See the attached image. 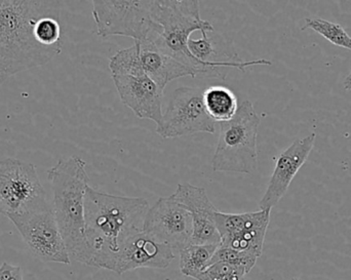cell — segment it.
<instances>
[{"label":"cell","instance_id":"6da1fadb","mask_svg":"<svg viewBox=\"0 0 351 280\" xmlns=\"http://www.w3.org/2000/svg\"><path fill=\"white\" fill-rule=\"evenodd\" d=\"M149 203L142 197H123L88 186L84 201L86 240L90 267L114 272L128 240L143 231Z\"/></svg>","mask_w":351,"mask_h":280},{"label":"cell","instance_id":"7a4b0ae2","mask_svg":"<svg viewBox=\"0 0 351 280\" xmlns=\"http://www.w3.org/2000/svg\"><path fill=\"white\" fill-rule=\"evenodd\" d=\"M57 12L60 1L0 0V84L61 53L62 49L43 44L37 34L39 21Z\"/></svg>","mask_w":351,"mask_h":280},{"label":"cell","instance_id":"3957f363","mask_svg":"<svg viewBox=\"0 0 351 280\" xmlns=\"http://www.w3.org/2000/svg\"><path fill=\"white\" fill-rule=\"evenodd\" d=\"M158 24L160 28L154 31L147 38L152 39L160 51L174 58L180 63L190 68L196 77L226 79L231 68L245 73L254 66H270L265 59L243 61L239 64H208L198 61L190 53L188 42L191 34L199 31L202 34L215 32L208 21L200 16L199 1L197 0H158Z\"/></svg>","mask_w":351,"mask_h":280},{"label":"cell","instance_id":"277c9868","mask_svg":"<svg viewBox=\"0 0 351 280\" xmlns=\"http://www.w3.org/2000/svg\"><path fill=\"white\" fill-rule=\"evenodd\" d=\"M86 162L78 156L60 160L47 170L53 191V212L71 260L90 266L86 240L84 201L88 188Z\"/></svg>","mask_w":351,"mask_h":280},{"label":"cell","instance_id":"5b68a950","mask_svg":"<svg viewBox=\"0 0 351 280\" xmlns=\"http://www.w3.org/2000/svg\"><path fill=\"white\" fill-rule=\"evenodd\" d=\"M260 116L251 101L239 104L231 120L220 123V136L212 160L214 172L251 174L258 162Z\"/></svg>","mask_w":351,"mask_h":280},{"label":"cell","instance_id":"8992f818","mask_svg":"<svg viewBox=\"0 0 351 280\" xmlns=\"http://www.w3.org/2000/svg\"><path fill=\"white\" fill-rule=\"evenodd\" d=\"M158 0H95L93 18L102 38L125 36L135 41L147 38L160 28Z\"/></svg>","mask_w":351,"mask_h":280},{"label":"cell","instance_id":"52a82bcc","mask_svg":"<svg viewBox=\"0 0 351 280\" xmlns=\"http://www.w3.org/2000/svg\"><path fill=\"white\" fill-rule=\"evenodd\" d=\"M0 207L5 217L51 209L34 164L0 160Z\"/></svg>","mask_w":351,"mask_h":280},{"label":"cell","instance_id":"ba28073f","mask_svg":"<svg viewBox=\"0 0 351 280\" xmlns=\"http://www.w3.org/2000/svg\"><path fill=\"white\" fill-rule=\"evenodd\" d=\"M204 90L191 86L177 88L171 97L156 133L164 139L195 133H215L216 123L208 116L204 103Z\"/></svg>","mask_w":351,"mask_h":280},{"label":"cell","instance_id":"9c48e42d","mask_svg":"<svg viewBox=\"0 0 351 280\" xmlns=\"http://www.w3.org/2000/svg\"><path fill=\"white\" fill-rule=\"evenodd\" d=\"M8 218L37 258L43 262L70 264L71 259L58 227L53 207L45 211L10 215Z\"/></svg>","mask_w":351,"mask_h":280},{"label":"cell","instance_id":"30bf717a","mask_svg":"<svg viewBox=\"0 0 351 280\" xmlns=\"http://www.w3.org/2000/svg\"><path fill=\"white\" fill-rule=\"evenodd\" d=\"M270 213L271 211L264 209L243 214L219 211L215 222L220 236V246L259 259L263 253Z\"/></svg>","mask_w":351,"mask_h":280},{"label":"cell","instance_id":"8fae6325","mask_svg":"<svg viewBox=\"0 0 351 280\" xmlns=\"http://www.w3.org/2000/svg\"><path fill=\"white\" fill-rule=\"evenodd\" d=\"M143 232L172 249L176 254L192 244L193 221L189 212L172 195L160 197L148 209Z\"/></svg>","mask_w":351,"mask_h":280},{"label":"cell","instance_id":"7c38bea8","mask_svg":"<svg viewBox=\"0 0 351 280\" xmlns=\"http://www.w3.org/2000/svg\"><path fill=\"white\" fill-rule=\"evenodd\" d=\"M119 98L140 119L152 120L156 125L162 117L164 88L146 75L141 63L112 75Z\"/></svg>","mask_w":351,"mask_h":280},{"label":"cell","instance_id":"4fadbf2b","mask_svg":"<svg viewBox=\"0 0 351 280\" xmlns=\"http://www.w3.org/2000/svg\"><path fill=\"white\" fill-rule=\"evenodd\" d=\"M317 133H309L297 139L276 158V166L265 193L259 203V209L271 211L285 196L293 179L304 166L315 146Z\"/></svg>","mask_w":351,"mask_h":280},{"label":"cell","instance_id":"5bb4252c","mask_svg":"<svg viewBox=\"0 0 351 280\" xmlns=\"http://www.w3.org/2000/svg\"><path fill=\"white\" fill-rule=\"evenodd\" d=\"M172 196L191 215L192 244H220V236L215 222L219 211L208 199L206 191L185 183L178 185Z\"/></svg>","mask_w":351,"mask_h":280},{"label":"cell","instance_id":"9a60e30c","mask_svg":"<svg viewBox=\"0 0 351 280\" xmlns=\"http://www.w3.org/2000/svg\"><path fill=\"white\" fill-rule=\"evenodd\" d=\"M174 259L172 249L142 231L125 242L117 258L114 272L121 275L139 268L167 269Z\"/></svg>","mask_w":351,"mask_h":280},{"label":"cell","instance_id":"2e32d148","mask_svg":"<svg viewBox=\"0 0 351 280\" xmlns=\"http://www.w3.org/2000/svg\"><path fill=\"white\" fill-rule=\"evenodd\" d=\"M139 47V59L142 69L148 77L152 78L158 86L164 88L177 78L191 76L195 73L190 68L178 62L158 49V45L149 38L136 41Z\"/></svg>","mask_w":351,"mask_h":280},{"label":"cell","instance_id":"e0dca14e","mask_svg":"<svg viewBox=\"0 0 351 280\" xmlns=\"http://www.w3.org/2000/svg\"><path fill=\"white\" fill-rule=\"evenodd\" d=\"M212 33H204L199 39H189L188 49L196 60L208 64L243 63L231 41Z\"/></svg>","mask_w":351,"mask_h":280},{"label":"cell","instance_id":"ac0fdd59","mask_svg":"<svg viewBox=\"0 0 351 280\" xmlns=\"http://www.w3.org/2000/svg\"><path fill=\"white\" fill-rule=\"evenodd\" d=\"M204 103L208 116L216 123L231 120L239 106L234 92L223 86H212L206 88Z\"/></svg>","mask_w":351,"mask_h":280},{"label":"cell","instance_id":"d6986e66","mask_svg":"<svg viewBox=\"0 0 351 280\" xmlns=\"http://www.w3.org/2000/svg\"><path fill=\"white\" fill-rule=\"evenodd\" d=\"M220 244H190L180 255V271L184 277L197 279L210 264Z\"/></svg>","mask_w":351,"mask_h":280},{"label":"cell","instance_id":"ffe728a7","mask_svg":"<svg viewBox=\"0 0 351 280\" xmlns=\"http://www.w3.org/2000/svg\"><path fill=\"white\" fill-rule=\"evenodd\" d=\"M311 29L337 47H343L351 51V37L341 25L330 22L319 16H309L305 18L302 30Z\"/></svg>","mask_w":351,"mask_h":280},{"label":"cell","instance_id":"44dd1931","mask_svg":"<svg viewBox=\"0 0 351 280\" xmlns=\"http://www.w3.org/2000/svg\"><path fill=\"white\" fill-rule=\"evenodd\" d=\"M247 271L239 265L216 262L208 265L196 280H245Z\"/></svg>","mask_w":351,"mask_h":280},{"label":"cell","instance_id":"7402d4cb","mask_svg":"<svg viewBox=\"0 0 351 280\" xmlns=\"http://www.w3.org/2000/svg\"><path fill=\"white\" fill-rule=\"evenodd\" d=\"M257 261L258 259H256L255 257L250 256V255L245 254V253L237 252V251L232 250V249L219 246L218 250L215 253L208 265L216 262H227L243 267L247 273H250Z\"/></svg>","mask_w":351,"mask_h":280},{"label":"cell","instance_id":"603a6c76","mask_svg":"<svg viewBox=\"0 0 351 280\" xmlns=\"http://www.w3.org/2000/svg\"><path fill=\"white\" fill-rule=\"evenodd\" d=\"M0 280H24L22 268L3 262L0 266Z\"/></svg>","mask_w":351,"mask_h":280},{"label":"cell","instance_id":"cb8c5ba5","mask_svg":"<svg viewBox=\"0 0 351 280\" xmlns=\"http://www.w3.org/2000/svg\"><path fill=\"white\" fill-rule=\"evenodd\" d=\"M344 90H351V71L348 76H346V79H344L343 82Z\"/></svg>","mask_w":351,"mask_h":280},{"label":"cell","instance_id":"d4e9b609","mask_svg":"<svg viewBox=\"0 0 351 280\" xmlns=\"http://www.w3.org/2000/svg\"><path fill=\"white\" fill-rule=\"evenodd\" d=\"M291 280H305V279H291Z\"/></svg>","mask_w":351,"mask_h":280},{"label":"cell","instance_id":"484cf974","mask_svg":"<svg viewBox=\"0 0 351 280\" xmlns=\"http://www.w3.org/2000/svg\"><path fill=\"white\" fill-rule=\"evenodd\" d=\"M0 215H2V214H1V207H0Z\"/></svg>","mask_w":351,"mask_h":280}]
</instances>
